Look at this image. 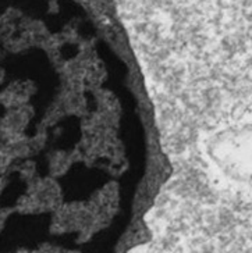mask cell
Listing matches in <instances>:
<instances>
[{
  "mask_svg": "<svg viewBox=\"0 0 252 253\" xmlns=\"http://www.w3.org/2000/svg\"><path fill=\"white\" fill-rule=\"evenodd\" d=\"M206 152L224 178L252 195V121L216 134L209 139Z\"/></svg>",
  "mask_w": 252,
  "mask_h": 253,
  "instance_id": "6da1fadb",
  "label": "cell"
}]
</instances>
